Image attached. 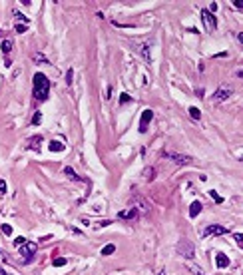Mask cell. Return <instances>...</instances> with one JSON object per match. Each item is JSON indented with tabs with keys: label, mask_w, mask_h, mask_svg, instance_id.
Segmentation results:
<instances>
[{
	"label": "cell",
	"mask_w": 243,
	"mask_h": 275,
	"mask_svg": "<svg viewBox=\"0 0 243 275\" xmlns=\"http://www.w3.org/2000/svg\"><path fill=\"white\" fill-rule=\"evenodd\" d=\"M32 82H34V98L38 102H46L50 96V80L46 78V74L36 72Z\"/></svg>",
	"instance_id": "cell-1"
},
{
	"label": "cell",
	"mask_w": 243,
	"mask_h": 275,
	"mask_svg": "<svg viewBox=\"0 0 243 275\" xmlns=\"http://www.w3.org/2000/svg\"><path fill=\"white\" fill-rule=\"evenodd\" d=\"M177 253L183 257V259H195V243H191L190 239H180L177 243Z\"/></svg>",
	"instance_id": "cell-2"
},
{
	"label": "cell",
	"mask_w": 243,
	"mask_h": 275,
	"mask_svg": "<svg viewBox=\"0 0 243 275\" xmlns=\"http://www.w3.org/2000/svg\"><path fill=\"white\" fill-rule=\"evenodd\" d=\"M161 155H164V158H167V160H171V161H174V164H177V166H190V164H193V158H191V155H185V154L164 152Z\"/></svg>",
	"instance_id": "cell-3"
},
{
	"label": "cell",
	"mask_w": 243,
	"mask_h": 275,
	"mask_svg": "<svg viewBox=\"0 0 243 275\" xmlns=\"http://www.w3.org/2000/svg\"><path fill=\"white\" fill-rule=\"evenodd\" d=\"M18 249H20V255L24 257V263H30L32 255H34L36 249H38V245H36V243H30V241H26V243H24V245H20Z\"/></svg>",
	"instance_id": "cell-4"
},
{
	"label": "cell",
	"mask_w": 243,
	"mask_h": 275,
	"mask_svg": "<svg viewBox=\"0 0 243 275\" xmlns=\"http://www.w3.org/2000/svg\"><path fill=\"white\" fill-rule=\"evenodd\" d=\"M231 94H233V90H231V88H227V86H223V84H221L219 88L213 92L211 100H213V102H223V100H229V96H231Z\"/></svg>",
	"instance_id": "cell-5"
},
{
	"label": "cell",
	"mask_w": 243,
	"mask_h": 275,
	"mask_svg": "<svg viewBox=\"0 0 243 275\" xmlns=\"http://www.w3.org/2000/svg\"><path fill=\"white\" fill-rule=\"evenodd\" d=\"M201 20H203V26L207 32H213L217 28V22H215V16L209 12V10H201Z\"/></svg>",
	"instance_id": "cell-6"
},
{
	"label": "cell",
	"mask_w": 243,
	"mask_h": 275,
	"mask_svg": "<svg viewBox=\"0 0 243 275\" xmlns=\"http://www.w3.org/2000/svg\"><path fill=\"white\" fill-rule=\"evenodd\" d=\"M225 233H229V229L223 227V225H207V227L203 229L205 237H209V235H225Z\"/></svg>",
	"instance_id": "cell-7"
},
{
	"label": "cell",
	"mask_w": 243,
	"mask_h": 275,
	"mask_svg": "<svg viewBox=\"0 0 243 275\" xmlns=\"http://www.w3.org/2000/svg\"><path fill=\"white\" fill-rule=\"evenodd\" d=\"M152 118H154V112L152 110H144L142 112V120H139V134H145L148 124L152 122Z\"/></svg>",
	"instance_id": "cell-8"
},
{
	"label": "cell",
	"mask_w": 243,
	"mask_h": 275,
	"mask_svg": "<svg viewBox=\"0 0 243 275\" xmlns=\"http://www.w3.org/2000/svg\"><path fill=\"white\" fill-rule=\"evenodd\" d=\"M132 203H134V207H136L138 211H149V203L145 201L142 196H134L132 197Z\"/></svg>",
	"instance_id": "cell-9"
},
{
	"label": "cell",
	"mask_w": 243,
	"mask_h": 275,
	"mask_svg": "<svg viewBox=\"0 0 243 275\" xmlns=\"http://www.w3.org/2000/svg\"><path fill=\"white\" fill-rule=\"evenodd\" d=\"M138 215H139V211H138L136 207H134V209H124V211H118V217H120V219H136Z\"/></svg>",
	"instance_id": "cell-10"
},
{
	"label": "cell",
	"mask_w": 243,
	"mask_h": 275,
	"mask_svg": "<svg viewBox=\"0 0 243 275\" xmlns=\"http://www.w3.org/2000/svg\"><path fill=\"white\" fill-rule=\"evenodd\" d=\"M215 263H217L219 269H225V267H229V257L225 253H217L215 255Z\"/></svg>",
	"instance_id": "cell-11"
},
{
	"label": "cell",
	"mask_w": 243,
	"mask_h": 275,
	"mask_svg": "<svg viewBox=\"0 0 243 275\" xmlns=\"http://www.w3.org/2000/svg\"><path fill=\"white\" fill-rule=\"evenodd\" d=\"M40 144H42V136H34V138H30L28 148L34 150V152H40Z\"/></svg>",
	"instance_id": "cell-12"
},
{
	"label": "cell",
	"mask_w": 243,
	"mask_h": 275,
	"mask_svg": "<svg viewBox=\"0 0 243 275\" xmlns=\"http://www.w3.org/2000/svg\"><path fill=\"white\" fill-rule=\"evenodd\" d=\"M201 201H191V206H190V217H197V213L201 211Z\"/></svg>",
	"instance_id": "cell-13"
},
{
	"label": "cell",
	"mask_w": 243,
	"mask_h": 275,
	"mask_svg": "<svg viewBox=\"0 0 243 275\" xmlns=\"http://www.w3.org/2000/svg\"><path fill=\"white\" fill-rule=\"evenodd\" d=\"M12 46H14V42L10 40V38H4V40H2V52H4V56L12 52Z\"/></svg>",
	"instance_id": "cell-14"
},
{
	"label": "cell",
	"mask_w": 243,
	"mask_h": 275,
	"mask_svg": "<svg viewBox=\"0 0 243 275\" xmlns=\"http://www.w3.org/2000/svg\"><path fill=\"white\" fill-rule=\"evenodd\" d=\"M136 46H138V50H139V54H142V56L145 58V60H152V56H149V50H148V46H145V44H138V42H136Z\"/></svg>",
	"instance_id": "cell-15"
},
{
	"label": "cell",
	"mask_w": 243,
	"mask_h": 275,
	"mask_svg": "<svg viewBox=\"0 0 243 275\" xmlns=\"http://www.w3.org/2000/svg\"><path fill=\"white\" fill-rule=\"evenodd\" d=\"M64 174H66L68 177H72L74 181H82V177H80V176L76 174V171H74L72 168H70V166H68V168H64Z\"/></svg>",
	"instance_id": "cell-16"
},
{
	"label": "cell",
	"mask_w": 243,
	"mask_h": 275,
	"mask_svg": "<svg viewBox=\"0 0 243 275\" xmlns=\"http://www.w3.org/2000/svg\"><path fill=\"white\" fill-rule=\"evenodd\" d=\"M50 150H52V152H64L66 145H64L62 142H54V140H52V142H50Z\"/></svg>",
	"instance_id": "cell-17"
},
{
	"label": "cell",
	"mask_w": 243,
	"mask_h": 275,
	"mask_svg": "<svg viewBox=\"0 0 243 275\" xmlns=\"http://www.w3.org/2000/svg\"><path fill=\"white\" fill-rule=\"evenodd\" d=\"M116 251V245L114 243H108L106 247H102V255H112Z\"/></svg>",
	"instance_id": "cell-18"
},
{
	"label": "cell",
	"mask_w": 243,
	"mask_h": 275,
	"mask_svg": "<svg viewBox=\"0 0 243 275\" xmlns=\"http://www.w3.org/2000/svg\"><path fill=\"white\" fill-rule=\"evenodd\" d=\"M52 263H54L56 267H64V265L68 263V259H66V257H56V259H52Z\"/></svg>",
	"instance_id": "cell-19"
},
{
	"label": "cell",
	"mask_w": 243,
	"mask_h": 275,
	"mask_svg": "<svg viewBox=\"0 0 243 275\" xmlns=\"http://www.w3.org/2000/svg\"><path fill=\"white\" fill-rule=\"evenodd\" d=\"M190 116L193 118V120H199V118H201V112H199L197 108H193V106H191V108H190Z\"/></svg>",
	"instance_id": "cell-20"
},
{
	"label": "cell",
	"mask_w": 243,
	"mask_h": 275,
	"mask_svg": "<svg viewBox=\"0 0 243 275\" xmlns=\"http://www.w3.org/2000/svg\"><path fill=\"white\" fill-rule=\"evenodd\" d=\"M14 16H16V18H18V20H22V24H24V26H28V22H30V20L26 18V16H22V14L18 12V10H14Z\"/></svg>",
	"instance_id": "cell-21"
},
{
	"label": "cell",
	"mask_w": 243,
	"mask_h": 275,
	"mask_svg": "<svg viewBox=\"0 0 243 275\" xmlns=\"http://www.w3.org/2000/svg\"><path fill=\"white\" fill-rule=\"evenodd\" d=\"M209 197H211V199H215V201H217V203H221V201H223V197H221V196H219V193H215L213 190H211V191H209Z\"/></svg>",
	"instance_id": "cell-22"
},
{
	"label": "cell",
	"mask_w": 243,
	"mask_h": 275,
	"mask_svg": "<svg viewBox=\"0 0 243 275\" xmlns=\"http://www.w3.org/2000/svg\"><path fill=\"white\" fill-rule=\"evenodd\" d=\"M233 237H235V243L239 247H243V233H233Z\"/></svg>",
	"instance_id": "cell-23"
},
{
	"label": "cell",
	"mask_w": 243,
	"mask_h": 275,
	"mask_svg": "<svg viewBox=\"0 0 243 275\" xmlns=\"http://www.w3.org/2000/svg\"><path fill=\"white\" fill-rule=\"evenodd\" d=\"M40 122H42V114H40V112H36L34 118H32V124H34V126H38Z\"/></svg>",
	"instance_id": "cell-24"
},
{
	"label": "cell",
	"mask_w": 243,
	"mask_h": 275,
	"mask_svg": "<svg viewBox=\"0 0 243 275\" xmlns=\"http://www.w3.org/2000/svg\"><path fill=\"white\" fill-rule=\"evenodd\" d=\"M0 261H6V263H10V255H8L6 251H2V249H0Z\"/></svg>",
	"instance_id": "cell-25"
},
{
	"label": "cell",
	"mask_w": 243,
	"mask_h": 275,
	"mask_svg": "<svg viewBox=\"0 0 243 275\" xmlns=\"http://www.w3.org/2000/svg\"><path fill=\"white\" fill-rule=\"evenodd\" d=\"M2 233H4V235H12V227H10L8 223H4V225H2Z\"/></svg>",
	"instance_id": "cell-26"
},
{
	"label": "cell",
	"mask_w": 243,
	"mask_h": 275,
	"mask_svg": "<svg viewBox=\"0 0 243 275\" xmlns=\"http://www.w3.org/2000/svg\"><path fill=\"white\" fill-rule=\"evenodd\" d=\"M72 80H74V70L70 68L68 72H66V82H68V84H72Z\"/></svg>",
	"instance_id": "cell-27"
},
{
	"label": "cell",
	"mask_w": 243,
	"mask_h": 275,
	"mask_svg": "<svg viewBox=\"0 0 243 275\" xmlns=\"http://www.w3.org/2000/svg\"><path fill=\"white\" fill-rule=\"evenodd\" d=\"M26 30H28V26H24V24H16V32H18V34H24Z\"/></svg>",
	"instance_id": "cell-28"
},
{
	"label": "cell",
	"mask_w": 243,
	"mask_h": 275,
	"mask_svg": "<svg viewBox=\"0 0 243 275\" xmlns=\"http://www.w3.org/2000/svg\"><path fill=\"white\" fill-rule=\"evenodd\" d=\"M129 100H132V98H129L128 94H120V104H128Z\"/></svg>",
	"instance_id": "cell-29"
},
{
	"label": "cell",
	"mask_w": 243,
	"mask_h": 275,
	"mask_svg": "<svg viewBox=\"0 0 243 275\" xmlns=\"http://www.w3.org/2000/svg\"><path fill=\"white\" fill-rule=\"evenodd\" d=\"M24 243H26L24 237H16V239H14V245H16V247H20V245H24Z\"/></svg>",
	"instance_id": "cell-30"
},
{
	"label": "cell",
	"mask_w": 243,
	"mask_h": 275,
	"mask_svg": "<svg viewBox=\"0 0 243 275\" xmlns=\"http://www.w3.org/2000/svg\"><path fill=\"white\" fill-rule=\"evenodd\" d=\"M4 193H6V181L0 180V196H4Z\"/></svg>",
	"instance_id": "cell-31"
},
{
	"label": "cell",
	"mask_w": 243,
	"mask_h": 275,
	"mask_svg": "<svg viewBox=\"0 0 243 275\" xmlns=\"http://www.w3.org/2000/svg\"><path fill=\"white\" fill-rule=\"evenodd\" d=\"M190 269H191V271L195 273V275H203V271H201V269H199V267H193V265H190Z\"/></svg>",
	"instance_id": "cell-32"
},
{
	"label": "cell",
	"mask_w": 243,
	"mask_h": 275,
	"mask_svg": "<svg viewBox=\"0 0 243 275\" xmlns=\"http://www.w3.org/2000/svg\"><path fill=\"white\" fill-rule=\"evenodd\" d=\"M34 62H46V58L42 56V54H36V56H34Z\"/></svg>",
	"instance_id": "cell-33"
},
{
	"label": "cell",
	"mask_w": 243,
	"mask_h": 275,
	"mask_svg": "<svg viewBox=\"0 0 243 275\" xmlns=\"http://www.w3.org/2000/svg\"><path fill=\"white\" fill-rule=\"evenodd\" d=\"M112 222H110V219H104V222H100L98 223V227H106V225H110Z\"/></svg>",
	"instance_id": "cell-34"
},
{
	"label": "cell",
	"mask_w": 243,
	"mask_h": 275,
	"mask_svg": "<svg viewBox=\"0 0 243 275\" xmlns=\"http://www.w3.org/2000/svg\"><path fill=\"white\" fill-rule=\"evenodd\" d=\"M145 177H149V180L154 177V170H152V168H149V170H145Z\"/></svg>",
	"instance_id": "cell-35"
},
{
	"label": "cell",
	"mask_w": 243,
	"mask_h": 275,
	"mask_svg": "<svg viewBox=\"0 0 243 275\" xmlns=\"http://www.w3.org/2000/svg\"><path fill=\"white\" fill-rule=\"evenodd\" d=\"M233 4H235V8H239V10L243 8V2H239V0H233Z\"/></svg>",
	"instance_id": "cell-36"
},
{
	"label": "cell",
	"mask_w": 243,
	"mask_h": 275,
	"mask_svg": "<svg viewBox=\"0 0 243 275\" xmlns=\"http://www.w3.org/2000/svg\"><path fill=\"white\" fill-rule=\"evenodd\" d=\"M215 10H217V4H215V2H213V4H211V6H209V12H211V14H213V12H215Z\"/></svg>",
	"instance_id": "cell-37"
},
{
	"label": "cell",
	"mask_w": 243,
	"mask_h": 275,
	"mask_svg": "<svg viewBox=\"0 0 243 275\" xmlns=\"http://www.w3.org/2000/svg\"><path fill=\"white\" fill-rule=\"evenodd\" d=\"M0 275H6V271H4V269H0Z\"/></svg>",
	"instance_id": "cell-38"
},
{
	"label": "cell",
	"mask_w": 243,
	"mask_h": 275,
	"mask_svg": "<svg viewBox=\"0 0 243 275\" xmlns=\"http://www.w3.org/2000/svg\"><path fill=\"white\" fill-rule=\"evenodd\" d=\"M158 275H165V271H159V273H158Z\"/></svg>",
	"instance_id": "cell-39"
}]
</instances>
